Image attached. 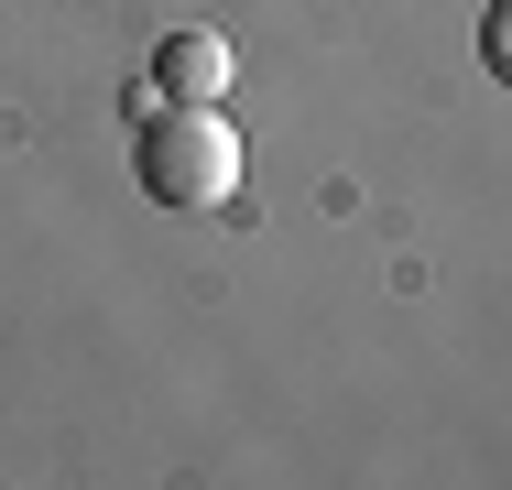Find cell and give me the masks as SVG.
I'll return each mask as SVG.
<instances>
[{
  "label": "cell",
  "mask_w": 512,
  "mask_h": 490,
  "mask_svg": "<svg viewBox=\"0 0 512 490\" xmlns=\"http://www.w3.org/2000/svg\"><path fill=\"white\" fill-rule=\"evenodd\" d=\"M131 175H142L153 207H229V196H240V131L218 120V98H164V109L142 120Z\"/></svg>",
  "instance_id": "obj_1"
},
{
  "label": "cell",
  "mask_w": 512,
  "mask_h": 490,
  "mask_svg": "<svg viewBox=\"0 0 512 490\" xmlns=\"http://www.w3.org/2000/svg\"><path fill=\"white\" fill-rule=\"evenodd\" d=\"M229 77H240V55H229V33H164V55H153V88L164 98H229Z\"/></svg>",
  "instance_id": "obj_2"
},
{
  "label": "cell",
  "mask_w": 512,
  "mask_h": 490,
  "mask_svg": "<svg viewBox=\"0 0 512 490\" xmlns=\"http://www.w3.org/2000/svg\"><path fill=\"white\" fill-rule=\"evenodd\" d=\"M480 55H491V77L512 88V0H491V22H480Z\"/></svg>",
  "instance_id": "obj_3"
}]
</instances>
